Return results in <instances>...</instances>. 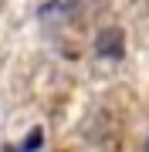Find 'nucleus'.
<instances>
[{
	"label": "nucleus",
	"mask_w": 149,
	"mask_h": 152,
	"mask_svg": "<svg viewBox=\"0 0 149 152\" xmlns=\"http://www.w3.org/2000/svg\"><path fill=\"white\" fill-rule=\"evenodd\" d=\"M95 54L105 58V61H119L126 54V31H119V27L98 31V37H95Z\"/></svg>",
	"instance_id": "1"
},
{
	"label": "nucleus",
	"mask_w": 149,
	"mask_h": 152,
	"mask_svg": "<svg viewBox=\"0 0 149 152\" xmlns=\"http://www.w3.org/2000/svg\"><path fill=\"white\" fill-rule=\"evenodd\" d=\"M41 145H44V129L37 125V129H31L27 139H24V152H34V149H41Z\"/></svg>",
	"instance_id": "2"
},
{
	"label": "nucleus",
	"mask_w": 149,
	"mask_h": 152,
	"mask_svg": "<svg viewBox=\"0 0 149 152\" xmlns=\"http://www.w3.org/2000/svg\"><path fill=\"white\" fill-rule=\"evenodd\" d=\"M78 4H81V0H51V10H58V14H68V10H75Z\"/></svg>",
	"instance_id": "3"
},
{
	"label": "nucleus",
	"mask_w": 149,
	"mask_h": 152,
	"mask_svg": "<svg viewBox=\"0 0 149 152\" xmlns=\"http://www.w3.org/2000/svg\"><path fill=\"white\" fill-rule=\"evenodd\" d=\"M146 152H149V142H146Z\"/></svg>",
	"instance_id": "4"
}]
</instances>
